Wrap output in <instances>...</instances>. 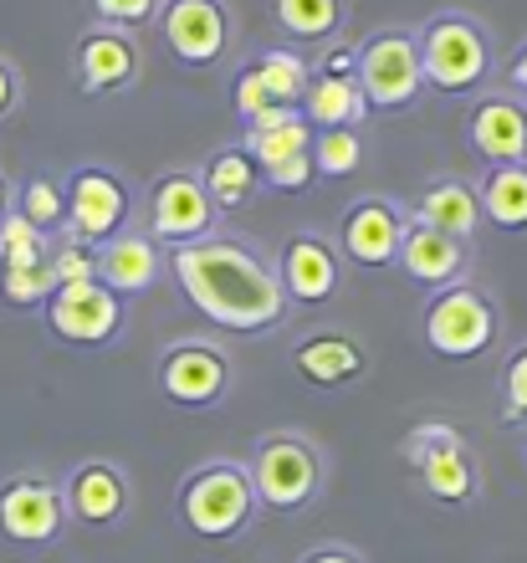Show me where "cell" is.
<instances>
[{"instance_id": "cell-42", "label": "cell", "mask_w": 527, "mask_h": 563, "mask_svg": "<svg viewBox=\"0 0 527 563\" xmlns=\"http://www.w3.org/2000/svg\"><path fill=\"white\" fill-rule=\"evenodd\" d=\"M11 210H15V179L6 175V169H0V221H6Z\"/></svg>"}, {"instance_id": "cell-4", "label": "cell", "mask_w": 527, "mask_h": 563, "mask_svg": "<svg viewBox=\"0 0 527 563\" xmlns=\"http://www.w3.org/2000/svg\"><path fill=\"white\" fill-rule=\"evenodd\" d=\"M256 518H262V503H256L246 461L210 456L179 476L175 522L195 538V543H216V549L241 543V538L256 528Z\"/></svg>"}, {"instance_id": "cell-19", "label": "cell", "mask_w": 527, "mask_h": 563, "mask_svg": "<svg viewBox=\"0 0 527 563\" xmlns=\"http://www.w3.org/2000/svg\"><path fill=\"white\" fill-rule=\"evenodd\" d=\"M461 139L482 164H527V98L507 92L502 82L482 88L466 103Z\"/></svg>"}, {"instance_id": "cell-6", "label": "cell", "mask_w": 527, "mask_h": 563, "mask_svg": "<svg viewBox=\"0 0 527 563\" xmlns=\"http://www.w3.org/2000/svg\"><path fill=\"white\" fill-rule=\"evenodd\" d=\"M399 456L410 461L415 482H420V492L436 507L471 512V507L482 503V492H486L482 461H476L471 441L451 420H420V426H410V435L399 441Z\"/></svg>"}, {"instance_id": "cell-25", "label": "cell", "mask_w": 527, "mask_h": 563, "mask_svg": "<svg viewBox=\"0 0 527 563\" xmlns=\"http://www.w3.org/2000/svg\"><path fill=\"white\" fill-rule=\"evenodd\" d=\"M482 221L502 236H527V164H482Z\"/></svg>"}, {"instance_id": "cell-24", "label": "cell", "mask_w": 527, "mask_h": 563, "mask_svg": "<svg viewBox=\"0 0 527 563\" xmlns=\"http://www.w3.org/2000/svg\"><path fill=\"white\" fill-rule=\"evenodd\" d=\"M272 26L293 46H322L333 36H349L353 0H266Z\"/></svg>"}, {"instance_id": "cell-26", "label": "cell", "mask_w": 527, "mask_h": 563, "mask_svg": "<svg viewBox=\"0 0 527 563\" xmlns=\"http://www.w3.org/2000/svg\"><path fill=\"white\" fill-rule=\"evenodd\" d=\"M297 108H303V119H308L312 129H364L369 113H374L364 88H359L353 77H318V73H312V82Z\"/></svg>"}, {"instance_id": "cell-33", "label": "cell", "mask_w": 527, "mask_h": 563, "mask_svg": "<svg viewBox=\"0 0 527 563\" xmlns=\"http://www.w3.org/2000/svg\"><path fill=\"white\" fill-rule=\"evenodd\" d=\"M231 108H235V119H241V129H251V123H262L272 108H293V103H277L272 98V88L262 82V73H256V62H235V73H231Z\"/></svg>"}, {"instance_id": "cell-9", "label": "cell", "mask_w": 527, "mask_h": 563, "mask_svg": "<svg viewBox=\"0 0 527 563\" xmlns=\"http://www.w3.org/2000/svg\"><path fill=\"white\" fill-rule=\"evenodd\" d=\"M154 36L185 73H226L241 46V15L231 0H164Z\"/></svg>"}, {"instance_id": "cell-1", "label": "cell", "mask_w": 527, "mask_h": 563, "mask_svg": "<svg viewBox=\"0 0 527 563\" xmlns=\"http://www.w3.org/2000/svg\"><path fill=\"white\" fill-rule=\"evenodd\" d=\"M169 282L195 318H206L220 339H266L293 323V302L282 292L277 256L256 236L216 231L206 241L164 246Z\"/></svg>"}, {"instance_id": "cell-7", "label": "cell", "mask_w": 527, "mask_h": 563, "mask_svg": "<svg viewBox=\"0 0 527 563\" xmlns=\"http://www.w3.org/2000/svg\"><path fill=\"white\" fill-rule=\"evenodd\" d=\"M235 358L231 349L210 333L164 343L154 358V395L179 416H210L235 395Z\"/></svg>"}, {"instance_id": "cell-12", "label": "cell", "mask_w": 527, "mask_h": 563, "mask_svg": "<svg viewBox=\"0 0 527 563\" xmlns=\"http://www.w3.org/2000/svg\"><path fill=\"white\" fill-rule=\"evenodd\" d=\"M359 88L374 113H410L425 98L415 26H374L359 36Z\"/></svg>"}, {"instance_id": "cell-40", "label": "cell", "mask_w": 527, "mask_h": 563, "mask_svg": "<svg viewBox=\"0 0 527 563\" xmlns=\"http://www.w3.org/2000/svg\"><path fill=\"white\" fill-rule=\"evenodd\" d=\"M497 77H502V88H507V92H517V98H527V36L513 46V52H507V57H502Z\"/></svg>"}, {"instance_id": "cell-11", "label": "cell", "mask_w": 527, "mask_h": 563, "mask_svg": "<svg viewBox=\"0 0 527 563\" xmlns=\"http://www.w3.org/2000/svg\"><path fill=\"white\" fill-rule=\"evenodd\" d=\"M139 216H144V231L160 246H185V241H206L220 231V210L195 164H169L149 179Z\"/></svg>"}, {"instance_id": "cell-17", "label": "cell", "mask_w": 527, "mask_h": 563, "mask_svg": "<svg viewBox=\"0 0 527 563\" xmlns=\"http://www.w3.org/2000/svg\"><path fill=\"white\" fill-rule=\"evenodd\" d=\"M277 277H282V292L293 302V312H318L328 302H338L343 292V277H349V262L338 256L333 236L318 231V225H297L287 231V241H277Z\"/></svg>"}, {"instance_id": "cell-31", "label": "cell", "mask_w": 527, "mask_h": 563, "mask_svg": "<svg viewBox=\"0 0 527 563\" xmlns=\"http://www.w3.org/2000/svg\"><path fill=\"white\" fill-rule=\"evenodd\" d=\"M497 420L507 430H527V339L513 343L497 364Z\"/></svg>"}, {"instance_id": "cell-5", "label": "cell", "mask_w": 527, "mask_h": 563, "mask_svg": "<svg viewBox=\"0 0 527 563\" xmlns=\"http://www.w3.org/2000/svg\"><path fill=\"white\" fill-rule=\"evenodd\" d=\"M507 339V312L497 292L476 277H461L451 287L425 292L420 308V343L440 364H482Z\"/></svg>"}, {"instance_id": "cell-27", "label": "cell", "mask_w": 527, "mask_h": 563, "mask_svg": "<svg viewBox=\"0 0 527 563\" xmlns=\"http://www.w3.org/2000/svg\"><path fill=\"white\" fill-rule=\"evenodd\" d=\"M15 210L26 216L42 236L57 241L67 231V185L52 169H31L26 179H15Z\"/></svg>"}, {"instance_id": "cell-2", "label": "cell", "mask_w": 527, "mask_h": 563, "mask_svg": "<svg viewBox=\"0 0 527 563\" xmlns=\"http://www.w3.org/2000/svg\"><path fill=\"white\" fill-rule=\"evenodd\" d=\"M415 46H420L425 92H436V98H476L497 82V36L482 15L455 11V5L430 11L415 26Z\"/></svg>"}, {"instance_id": "cell-37", "label": "cell", "mask_w": 527, "mask_h": 563, "mask_svg": "<svg viewBox=\"0 0 527 563\" xmlns=\"http://www.w3.org/2000/svg\"><path fill=\"white\" fill-rule=\"evenodd\" d=\"M312 73L318 77H353L359 82V36H333V42L312 46Z\"/></svg>"}, {"instance_id": "cell-20", "label": "cell", "mask_w": 527, "mask_h": 563, "mask_svg": "<svg viewBox=\"0 0 527 563\" xmlns=\"http://www.w3.org/2000/svg\"><path fill=\"white\" fill-rule=\"evenodd\" d=\"M164 277H169V252L149 236L144 225H129V231H118L113 241L98 246V282H103L108 292L123 297V302L144 297Z\"/></svg>"}, {"instance_id": "cell-41", "label": "cell", "mask_w": 527, "mask_h": 563, "mask_svg": "<svg viewBox=\"0 0 527 563\" xmlns=\"http://www.w3.org/2000/svg\"><path fill=\"white\" fill-rule=\"evenodd\" d=\"M297 563H369L353 543H312L308 553H297Z\"/></svg>"}, {"instance_id": "cell-43", "label": "cell", "mask_w": 527, "mask_h": 563, "mask_svg": "<svg viewBox=\"0 0 527 563\" xmlns=\"http://www.w3.org/2000/svg\"><path fill=\"white\" fill-rule=\"evenodd\" d=\"M523 466H527V430H523Z\"/></svg>"}, {"instance_id": "cell-30", "label": "cell", "mask_w": 527, "mask_h": 563, "mask_svg": "<svg viewBox=\"0 0 527 563\" xmlns=\"http://www.w3.org/2000/svg\"><path fill=\"white\" fill-rule=\"evenodd\" d=\"M52 292H57L52 256H46V262H26V267H0V302H6V308H15V312H42Z\"/></svg>"}, {"instance_id": "cell-21", "label": "cell", "mask_w": 527, "mask_h": 563, "mask_svg": "<svg viewBox=\"0 0 527 563\" xmlns=\"http://www.w3.org/2000/svg\"><path fill=\"white\" fill-rule=\"evenodd\" d=\"M471 262H476L471 241H455V236H446V231H430V225L410 221L405 241H399L395 272L405 282H415L420 292H436V287H451V282L471 277Z\"/></svg>"}, {"instance_id": "cell-10", "label": "cell", "mask_w": 527, "mask_h": 563, "mask_svg": "<svg viewBox=\"0 0 527 563\" xmlns=\"http://www.w3.org/2000/svg\"><path fill=\"white\" fill-rule=\"evenodd\" d=\"M73 533V512L62 497V476L26 466L0 482V538L21 553H52Z\"/></svg>"}, {"instance_id": "cell-8", "label": "cell", "mask_w": 527, "mask_h": 563, "mask_svg": "<svg viewBox=\"0 0 527 563\" xmlns=\"http://www.w3.org/2000/svg\"><path fill=\"white\" fill-rule=\"evenodd\" d=\"M67 241H83V246H103L118 231L139 225V200L144 190L133 185L129 169H118L108 159H83L73 164L67 175Z\"/></svg>"}, {"instance_id": "cell-29", "label": "cell", "mask_w": 527, "mask_h": 563, "mask_svg": "<svg viewBox=\"0 0 527 563\" xmlns=\"http://www.w3.org/2000/svg\"><path fill=\"white\" fill-rule=\"evenodd\" d=\"M364 164V129H312V169L318 179H349Z\"/></svg>"}, {"instance_id": "cell-23", "label": "cell", "mask_w": 527, "mask_h": 563, "mask_svg": "<svg viewBox=\"0 0 527 563\" xmlns=\"http://www.w3.org/2000/svg\"><path fill=\"white\" fill-rule=\"evenodd\" d=\"M195 169H200V179H206V190H210V200H216L220 216H226V210L256 206V200H262V190H266L262 164L251 159L241 139H235V144L210 148V154L195 164Z\"/></svg>"}, {"instance_id": "cell-34", "label": "cell", "mask_w": 527, "mask_h": 563, "mask_svg": "<svg viewBox=\"0 0 527 563\" xmlns=\"http://www.w3.org/2000/svg\"><path fill=\"white\" fill-rule=\"evenodd\" d=\"M46 256H52V236H42L21 210H11L0 221V267H26V262H46Z\"/></svg>"}, {"instance_id": "cell-35", "label": "cell", "mask_w": 527, "mask_h": 563, "mask_svg": "<svg viewBox=\"0 0 527 563\" xmlns=\"http://www.w3.org/2000/svg\"><path fill=\"white\" fill-rule=\"evenodd\" d=\"M92 21H103V26H123L133 31V36H144V31H154V21H160L164 0H88Z\"/></svg>"}, {"instance_id": "cell-14", "label": "cell", "mask_w": 527, "mask_h": 563, "mask_svg": "<svg viewBox=\"0 0 527 563\" xmlns=\"http://www.w3.org/2000/svg\"><path fill=\"white\" fill-rule=\"evenodd\" d=\"M149 52L144 36H133L123 26H103L88 21L83 36L73 42V88L83 98H123L144 82Z\"/></svg>"}, {"instance_id": "cell-13", "label": "cell", "mask_w": 527, "mask_h": 563, "mask_svg": "<svg viewBox=\"0 0 527 563\" xmlns=\"http://www.w3.org/2000/svg\"><path fill=\"white\" fill-rule=\"evenodd\" d=\"M46 333L67 349H88V354H103L129 339V302L118 292H108L103 282H73V287H57L42 308Z\"/></svg>"}, {"instance_id": "cell-32", "label": "cell", "mask_w": 527, "mask_h": 563, "mask_svg": "<svg viewBox=\"0 0 527 563\" xmlns=\"http://www.w3.org/2000/svg\"><path fill=\"white\" fill-rule=\"evenodd\" d=\"M241 144L256 164H277V159H293V154H308L312 148V123L308 119H293V123H277V129H241Z\"/></svg>"}, {"instance_id": "cell-15", "label": "cell", "mask_w": 527, "mask_h": 563, "mask_svg": "<svg viewBox=\"0 0 527 563\" xmlns=\"http://www.w3.org/2000/svg\"><path fill=\"white\" fill-rule=\"evenodd\" d=\"M405 231H410V206L405 200H395V195H359L338 216L333 246L359 272H395Z\"/></svg>"}, {"instance_id": "cell-36", "label": "cell", "mask_w": 527, "mask_h": 563, "mask_svg": "<svg viewBox=\"0 0 527 563\" xmlns=\"http://www.w3.org/2000/svg\"><path fill=\"white\" fill-rule=\"evenodd\" d=\"M52 272H57V287L98 282V246H83V241L57 236L52 241Z\"/></svg>"}, {"instance_id": "cell-3", "label": "cell", "mask_w": 527, "mask_h": 563, "mask_svg": "<svg viewBox=\"0 0 527 563\" xmlns=\"http://www.w3.org/2000/svg\"><path fill=\"white\" fill-rule=\"evenodd\" d=\"M241 461H246L262 512L297 518V512H312L328 497L333 461H328V445L318 435H308V430H297V426L262 430Z\"/></svg>"}, {"instance_id": "cell-28", "label": "cell", "mask_w": 527, "mask_h": 563, "mask_svg": "<svg viewBox=\"0 0 527 563\" xmlns=\"http://www.w3.org/2000/svg\"><path fill=\"white\" fill-rule=\"evenodd\" d=\"M251 62H256V73H262V82L272 88L277 103H293V108L303 103V92H308V82H312L308 46L272 42V46H262V52H251Z\"/></svg>"}, {"instance_id": "cell-39", "label": "cell", "mask_w": 527, "mask_h": 563, "mask_svg": "<svg viewBox=\"0 0 527 563\" xmlns=\"http://www.w3.org/2000/svg\"><path fill=\"white\" fill-rule=\"evenodd\" d=\"M21 108H26V73L0 52V123H11Z\"/></svg>"}, {"instance_id": "cell-22", "label": "cell", "mask_w": 527, "mask_h": 563, "mask_svg": "<svg viewBox=\"0 0 527 563\" xmlns=\"http://www.w3.org/2000/svg\"><path fill=\"white\" fill-rule=\"evenodd\" d=\"M405 206H410V221L430 225V231H446L455 241H476L486 225L476 179H466V175H430Z\"/></svg>"}, {"instance_id": "cell-16", "label": "cell", "mask_w": 527, "mask_h": 563, "mask_svg": "<svg viewBox=\"0 0 527 563\" xmlns=\"http://www.w3.org/2000/svg\"><path fill=\"white\" fill-rule=\"evenodd\" d=\"M287 369L308 389L343 395V389H359L369 374H374V354H369V343L359 339L353 328L318 323V328H303V333L287 343Z\"/></svg>"}, {"instance_id": "cell-18", "label": "cell", "mask_w": 527, "mask_h": 563, "mask_svg": "<svg viewBox=\"0 0 527 563\" xmlns=\"http://www.w3.org/2000/svg\"><path fill=\"white\" fill-rule=\"evenodd\" d=\"M62 497H67L73 528L118 533V528L133 518V476H129V466L113 456L73 461V472L62 476Z\"/></svg>"}, {"instance_id": "cell-38", "label": "cell", "mask_w": 527, "mask_h": 563, "mask_svg": "<svg viewBox=\"0 0 527 563\" xmlns=\"http://www.w3.org/2000/svg\"><path fill=\"white\" fill-rule=\"evenodd\" d=\"M266 179V190H287V195H303L318 179V169H312V148L308 154H293V159H277V164H266L262 169Z\"/></svg>"}]
</instances>
